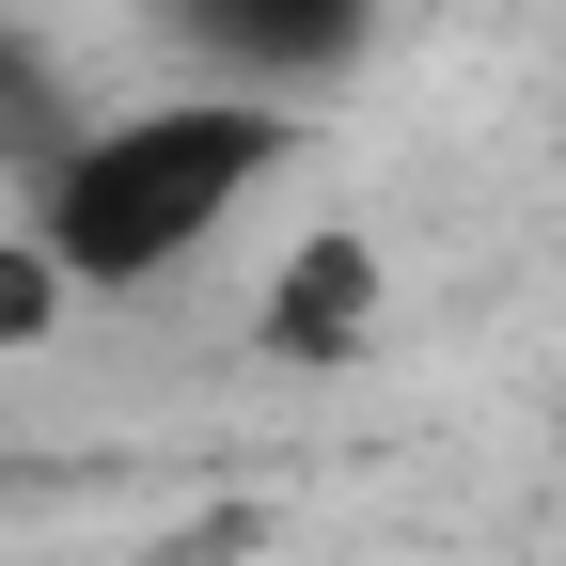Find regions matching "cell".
Wrapping results in <instances>:
<instances>
[{"label":"cell","mask_w":566,"mask_h":566,"mask_svg":"<svg viewBox=\"0 0 566 566\" xmlns=\"http://www.w3.org/2000/svg\"><path fill=\"white\" fill-rule=\"evenodd\" d=\"M300 158V111L252 95V80H189V95H142V111H95L32 158V237L80 268V300H126V283H174L205 268L252 189Z\"/></svg>","instance_id":"6da1fadb"},{"label":"cell","mask_w":566,"mask_h":566,"mask_svg":"<svg viewBox=\"0 0 566 566\" xmlns=\"http://www.w3.org/2000/svg\"><path fill=\"white\" fill-rule=\"evenodd\" d=\"M378 300H394V283H378V237H300V252L268 268V346H283V363H346V346L378 331Z\"/></svg>","instance_id":"7a4b0ae2"},{"label":"cell","mask_w":566,"mask_h":566,"mask_svg":"<svg viewBox=\"0 0 566 566\" xmlns=\"http://www.w3.org/2000/svg\"><path fill=\"white\" fill-rule=\"evenodd\" d=\"M174 17H189L205 48H221L252 95H283V63H346L378 0H174Z\"/></svg>","instance_id":"3957f363"},{"label":"cell","mask_w":566,"mask_h":566,"mask_svg":"<svg viewBox=\"0 0 566 566\" xmlns=\"http://www.w3.org/2000/svg\"><path fill=\"white\" fill-rule=\"evenodd\" d=\"M63 315H80V268H63L32 221H0V363H32Z\"/></svg>","instance_id":"277c9868"}]
</instances>
